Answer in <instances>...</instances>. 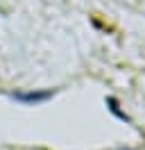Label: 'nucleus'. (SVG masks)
I'll list each match as a JSON object with an SVG mask.
<instances>
[{"label":"nucleus","mask_w":145,"mask_h":150,"mask_svg":"<svg viewBox=\"0 0 145 150\" xmlns=\"http://www.w3.org/2000/svg\"><path fill=\"white\" fill-rule=\"evenodd\" d=\"M11 98L25 105H36V103H45L48 98H52V91H27V93L16 91V93H11Z\"/></svg>","instance_id":"1"}]
</instances>
